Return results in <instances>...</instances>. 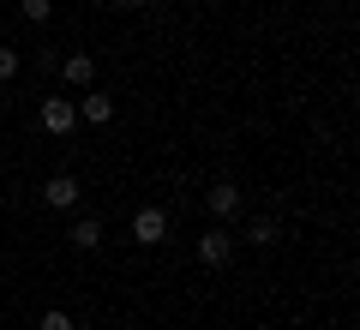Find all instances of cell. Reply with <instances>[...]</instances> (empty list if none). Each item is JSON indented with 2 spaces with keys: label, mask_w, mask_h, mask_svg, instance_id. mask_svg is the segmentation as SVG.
<instances>
[{
  "label": "cell",
  "mask_w": 360,
  "mask_h": 330,
  "mask_svg": "<svg viewBox=\"0 0 360 330\" xmlns=\"http://www.w3.org/2000/svg\"><path fill=\"white\" fill-rule=\"evenodd\" d=\"M132 241H139V246H162L168 241V210H156V204L139 210V216H132Z\"/></svg>",
  "instance_id": "obj_1"
},
{
  "label": "cell",
  "mask_w": 360,
  "mask_h": 330,
  "mask_svg": "<svg viewBox=\"0 0 360 330\" xmlns=\"http://www.w3.org/2000/svg\"><path fill=\"white\" fill-rule=\"evenodd\" d=\"M42 127H49L54 139H66V132L78 127V102H66V96H49V102H42Z\"/></svg>",
  "instance_id": "obj_2"
},
{
  "label": "cell",
  "mask_w": 360,
  "mask_h": 330,
  "mask_svg": "<svg viewBox=\"0 0 360 330\" xmlns=\"http://www.w3.org/2000/svg\"><path fill=\"white\" fill-rule=\"evenodd\" d=\"M78 192H84L78 174H49V180H42V204H54V210H72Z\"/></svg>",
  "instance_id": "obj_3"
},
{
  "label": "cell",
  "mask_w": 360,
  "mask_h": 330,
  "mask_svg": "<svg viewBox=\"0 0 360 330\" xmlns=\"http://www.w3.org/2000/svg\"><path fill=\"white\" fill-rule=\"evenodd\" d=\"M229 253H234L229 229H210V234H198V258H205V265H229Z\"/></svg>",
  "instance_id": "obj_4"
},
{
  "label": "cell",
  "mask_w": 360,
  "mask_h": 330,
  "mask_svg": "<svg viewBox=\"0 0 360 330\" xmlns=\"http://www.w3.org/2000/svg\"><path fill=\"white\" fill-rule=\"evenodd\" d=\"M205 204H210L217 216H234V210H240V186H234V180H217V186L205 192Z\"/></svg>",
  "instance_id": "obj_5"
},
{
  "label": "cell",
  "mask_w": 360,
  "mask_h": 330,
  "mask_svg": "<svg viewBox=\"0 0 360 330\" xmlns=\"http://www.w3.org/2000/svg\"><path fill=\"white\" fill-rule=\"evenodd\" d=\"M72 246H78V253H96V246H103V222H96V216L72 222Z\"/></svg>",
  "instance_id": "obj_6"
},
{
  "label": "cell",
  "mask_w": 360,
  "mask_h": 330,
  "mask_svg": "<svg viewBox=\"0 0 360 330\" xmlns=\"http://www.w3.org/2000/svg\"><path fill=\"white\" fill-rule=\"evenodd\" d=\"M78 115H84L90 127H108V120H115V102H108V96H84V102H78Z\"/></svg>",
  "instance_id": "obj_7"
},
{
  "label": "cell",
  "mask_w": 360,
  "mask_h": 330,
  "mask_svg": "<svg viewBox=\"0 0 360 330\" xmlns=\"http://www.w3.org/2000/svg\"><path fill=\"white\" fill-rule=\"evenodd\" d=\"M60 72H66V84H90L96 78V61L90 54H72V61H60Z\"/></svg>",
  "instance_id": "obj_8"
},
{
  "label": "cell",
  "mask_w": 360,
  "mask_h": 330,
  "mask_svg": "<svg viewBox=\"0 0 360 330\" xmlns=\"http://www.w3.org/2000/svg\"><path fill=\"white\" fill-rule=\"evenodd\" d=\"M246 241H258V246H270V241H276V216H258L252 229H246Z\"/></svg>",
  "instance_id": "obj_9"
},
{
  "label": "cell",
  "mask_w": 360,
  "mask_h": 330,
  "mask_svg": "<svg viewBox=\"0 0 360 330\" xmlns=\"http://www.w3.org/2000/svg\"><path fill=\"white\" fill-rule=\"evenodd\" d=\"M18 13H25V18H30V25H42V18H49V13H54V0H18Z\"/></svg>",
  "instance_id": "obj_10"
},
{
  "label": "cell",
  "mask_w": 360,
  "mask_h": 330,
  "mask_svg": "<svg viewBox=\"0 0 360 330\" xmlns=\"http://www.w3.org/2000/svg\"><path fill=\"white\" fill-rule=\"evenodd\" d=\"M37 330H78V324H72V312H42Z\"/></svg>",
  "instance_id": "obj_11"
},
{
  "label": "cell",
  "mask_w": 360,
  "mask_h": 330,
  "mask_svg": "<svg viewBox=\"0 0 360 330\" xmlns=\"http://www.w3.org/2000/svg\"><path fill=\"white\" fill-rule=\"evenodd\" d=\"M6 78H18V49H0V84Z\"/></svg>",
  "instance_id": "obj_12"
},
{
  "label": "cell",
  "mask_w": 360,
  "mask_h": 330,
  "mask_svg": "<svg viewBox=\"0 0 360 330\" xmlns=\"http://www.w3.org/2000/svg\"><path fill=\"white\" fill-rule=\"evenodd\" d=\"M115 6H144V0H115Z\"/></svg>",
  "instance_id": "obj_13"
}]
</instances>
